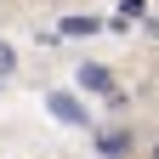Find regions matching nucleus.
<instances>
[{
	"mask_svg": "<svg viewBox=\"0 0 159 159\" xmlns=\"http://www.w3.org/2000/svg\"><path fill=\"white\" fill-rule=\"evenodd\" d=\"M80 91H91V97H114V74L102 68V63H80Z\"/></svg>",
	"mask_w": 159,
	"mask_h": 159,
	"instance_id": "nucleus-1",
	"label": "nucleus"
},
{
	"mask_svg": "<svg viewBox=\"0 0 159 159\" xmlns=\"http://www.w3.org/2000/svg\"><path fill=\"white\" fill-rule=\"evenodd\" d=\"M142 11H148V0H119L108 29H131V23H142Z\"/></svg>",
	"mask_w": 159,
	"mask_h": 159,
	"instance_id": "nucleus-2",
	"label": "nucleus"
},
{
	"mask_svg": "<svg viewBox=\"0 0 159 159\" xmlns=\"http://www.w3.org/2000/svg\"><path fill=\"white\" fill-rule=\"evenodd\" d=\"M97 148H102V159H125L131 131H102V136H97Z\"/></svg>",
	"mask_w": 159,
	"mask_h": 159,
	"instance_id": "nucleus-3",
	"label": "nucleus"
},
{
	"mask_svg": "<svg viewBox=\"0 0 159 159\" xmlns=\"http://www.w3.org/2000/svg\"><path fill=\"white\" fill-rule=\"evenodd\" d=\"M51 114H57V119H68V125H85V108H80L74 97H63V91L51 97Z\"/></svg>",
	"mask_w": 159,
	"mask_h": 159,
	"instance_id": "nucleus-4",
	"label": "nucleus"
},
{
	"mask_svg": "<svg viewBox=\"0 0 159 159\" xmlns=\"http://www.w3.org/2000/svg\"><path fill=\"white\" fill-rule=\"evenodd\" d=\"M97 29H102V17H63V29H57V34L80 40V34H97Z\"/></svg>",
	"mask_w": 159,
	"mask_h": 159,
	"instance_id": "nucleus-5",
	"label": "nucleus"
},
{
	"mask_svg": "<svg viewBox=\"0 0 159 159\" xmlns=\"http://www.w3.org/2000/svg\"><path fill=\"white\" fill-rule=\"evenodd\" d=\"M11 68H17V51H11V46H6V40H0V80H6V74H11Z\"/></svg>",
	"mask_w": 159,
	"mask_h": 159,
	"instance_id": "nucleus-6",
	"label": "nucleus"
},
{
	"mask_svg": "<svg viewBox=\"0 0 159 159\" xmlns=\"http://www.w3.org/2000/svg\"><path fill=\"white\" fill-rule=\"evenodd\" d=\"M148 159H159V142H153V148H148Z\"/></svg>",
	"mask_w": 159,
	"mask_h": 159,
	"instance_id": "nucleus-7",
	"label": "nucleus"
}]
</instances>
